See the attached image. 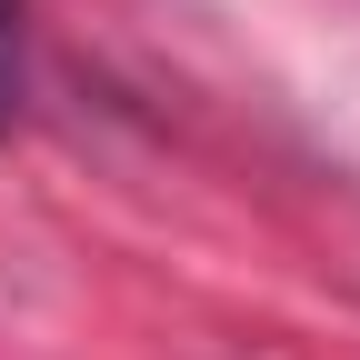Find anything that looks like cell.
I'll return each mask as SVG.
<instances>
[{"label":"cell","instance_id":"6da1fadb","mask_svg":"<svg viewBox=\"0 0 360 360\" xmlns=\"http://www.w3.org/2000/svg\"><path fill=\"white\" fill-rule=\"evenodd\" d=\"M20 110V0H0V130Z\"/></svg>","mask_w":360,"mask_h":360}]
</instances>
